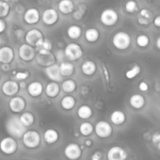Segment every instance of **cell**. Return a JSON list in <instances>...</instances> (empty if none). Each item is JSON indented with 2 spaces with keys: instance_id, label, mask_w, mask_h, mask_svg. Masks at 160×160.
<instances>
[{
  "instance_id": "f546056e",
  "label": "cell",
  "mask_w": 160,
  "mask_h": 160,
  "mask_svg": "<svg viewBox=\"0 0 160 160\" xmlns=\"http://www.w3.org/2000/svg\"><path fill=\"white\" fill-rule=\"evenodd\" d=\"M84 38H85V39L88 42L93 43V42H95L96 41H98V39L99 38V32L95 28H88V29L86 30Z\"/></svg>"
},
{
  "instance_id": "603a6c76",
  "label": "cell",
  "mask_w": 160,
  "mask_h": 160,
  "mask_svg": "<svg viewBox=\"0 0 160 160\" xmlns=\"http://www.w3.org/2000/svg\"><path fill=\"white\" fill-rule=\"evenodd\" d=\"M60 92V87H59V84L57 82H52L48 83L45 87V93H46L47 96L50 97V98H55L57 96Z\"/></svg>"
},
{
  "instance_id": "4fadbf2b",
  "label": "cell",
  "mask_w": 160,
  "mask_h": 160,
  "mask_svg": "<svg viewBox=\"0 0 160 160\" xmlns=\"http://www.w3.org/2000/svg\"><path fill=\"white\" fill-rule=\"evenodd\" d=\"M42 19L45 25L52 26L57 22L58 19H59V14L56 9L49 8V9H47L44 11L43 13H42Z\"/></svg>"
},
{
  "instance_id": "74e56055",
  "label": "cell",
  "mask_w": 160,
  "mask_h": 160,
  "mask_svg": "<svg viewBox=\"0 0 160 160\" xmlns=\"http://www.w3.org/2000/svg\"><path fill=\"white\" fill-rule=\"evenodd\" d=\"M10 7L6 2L0 1V18L5 17L9 14Z\"/></svg>"
},
{
  "instance_id": "8992f818",
  "label": "cell",
  "mask_w": 160,
  "mask_h": 160,
  "mask_svg": "<svg viewBox=\"0 0 160 160\" xmlns=\"http://www.w3.org/2000/svg\"><path fill=\"white\" fill-rule=\"evenodd\" d=\"M119 20V15L117 11L112 9H106L102 12L100 20L102 23L106 26H113Z\"/></svg>"
},
{
  "instance_id": "9c48e42d",
  "label": "cell",
  "mask_w": 160,
  "mask_h": 160,
  "mask_svg": "<svg viewBox=\"0 0 160 160\" xmlns=\"http://www.w3.org/2000/svg\"><path fill=\"white\" fill-rule=\"evenodd\" d=\"M18 54L20 59L24 62H31L35 58L36 51L34 47L28 44H23L19 48Z\"/></svg>"
},
{
  "instance_id": "d6986e66",
  "label": "cell",
  "mask_w": 160,
  "mask_h": 160,
  "mask_svg": "<svg viewBox=\"0 0 160 160\" xmlns=\"http://www.w3.org/2000/svg\"><path fill=\"white\" fill-rule=\"evenodd\" d=\"M43 92V86L38 81H33L28 86V92L31 97L37 98L40 96Z\"/></svg>"
},
{
  "instance_id": "f35d334b",
  "label": "cell",
  "mask_w": 160,
  "mask_h": 160,
  "mask_svg": "<svg viewBox=\"0 0 160 160\" xmlns=\"http://www.w3.org/2000/svg\"><path fill=\"white\" fill-rule=\"evenodd\" d=\"M125 9L128 12H134L138 9V5L134 0H128L125 4Z\"/></svg>"
},
{
  "instance_id": "d590c367",
  "label": "cell",
  "mask_w": 160,
  "mask_h": 160,
  "mask_svg": "<svg viewBox=\"0 0 160 160\" xmlns=\"http://www.w3.org/2000/svg\"><path fill=\"white\" fill-rule=\"evenodd\" d=\"M137 45L141 48H145L149 45V38L146 34H140L137 37L136 39Z\"/></svg>"
},
{
  "instance_id": "1f68e13d",
  "label": "cell",
  "mask_w": 160,
  "mask_h": 160,
  "mask_svg": "<svg viewBox=\"0 0 160 160\" xmlns=\"http://www.w3.org/2000/svg\"><path fill=\"white\" fill-rule=\"evenodd\" d=\"M67 35L71 39H78L81 35V28L78 25H71L67 31Z\"/></svg>"
},
{
  "instance_id": "7dc6e473",
  "label": "cell",
  "mask_w": 160,
  "mask_h": 160,
  "mask_svg": "<svg viewBox=\"0 0 160 160\" xmlns=\"http://www.w3.org/2000/svg\"><path fill=\"white\" fill-rule=\"evenodd\" d=\"M156 45H157V48H160V38H157V42H156Z\"/></svg>"
},
{
  "instance_id": "c3c4849f",
  "label": "cell",
  "mask_w": 160,
  "mask_h": 160,
  "mask_svg": "<svg viewBox=\"0 0 160 160\" xmlns=\"http://www.w3.org/2000/svg\"><path fill=\"white\" fill-rule=\"evenodd\" d=\"M24 86H25L24 81H21V82H20V84H19V87L20 88H24Z\"/></svg>"
},
{
  "instance_id": "6da1fadb",
  "label": "cell",
  "mask_w": 160,
  "mask_h": 160,
  "mask_svg": "<svg viewBox=\"0 0 160 160\" xmlns=\"http://www.w3.org/2000/svg\"><path fill=\"white\" fill-rule=\"evenodd\" d=\"M6 128L12 138H21L26 131V128L20 123L19 117H12L8 119L6 123Z\"/></svg>"
},
{
  "instance_id": "4316f807",
  "label": "cell",
  "mask_w": 160,
  "mask_h": 160,
  "mask_svg": "<svg viewBox=\"0 0 160 160\" xmlns=\"http://www.w3.org/2000/svg\"><path fill=\"white\" fill-rule=\"evenodd\" d=\"M110 120L113 124L121 125L126 120V115L120 110H115L111 113Z\"/></svg>"
},
{
  "instance_id": "7c38bea8",
  "label": "cell",
  "mask_w": 160,
  "mask_h": 160,
  "mask_svg": "<svg viewBox=\"0 0 160 160\" xmlns=\"http://www.w3.org/2000/svg\"><path fill=\"white\" fill-rule=\"evenodd\" d=\"M127 158V152L120 146L112 147L107 152L108 160H126Z\"/></svg>"
},
{
  "instance_id": "d6a6232c",
  "label": "cell",
  "mask_w": 160,
  "mask_h": 160,
  "mask_svg": "<svg viewBox=\"0 0 160 160\" xmlns=\"http://www.w3.org/2000/svg\"><path fill=\"white\" fill-rule=\"evenodd\" d=\"M94 131V128L92 124L89 122H84L80 125L79 131L83 136L87 137V136L91 135Z\"/></svg>"
},
{
  "instance_id": "44dd1931",
  "label": "cell",
  "mask_w": 160,
  "mask_h": 160,
  "mask_svg": "<svg viewBox=\"0 0 160 160\" xmlns=\"http://www.w3.org/2000/svg\"><path fill=\"white\" fill-rule=\"evenodd\" d=\"M59 133L55 129H48L44 133V140L48 145L55 144L59 140Z\"/></svg>"
},
{
  "instance_id": "f6af8a7d",
  "label": "cell",
  "mask_w": 160,
  "mask_h": 160,
  "mask_svg": "<svg viewBox=\"0 0 160 160\" xmlns=\"http://www.w3.org/2000/svg\"><path fill=\"white\" fill-rule=\"evenodd\" d=\"M154 24L156 25L157 28H159V27H160V17H159V16H157V17L155 18Z\"/></svg>"
},
{
  "instance_id": "83f0119b",
  "label": "cell",
  "mask_w": 160,
  "mask_h": 160,
  "mask_svg": "<svg viewBox=\"0 0 160 160\" xmlns=\"http://www.w3.org/2000/svg\"><path fill=\"white\" fill-rule=\"evenodd\" d=\"M19 120L25 128L31 126L34 123V117L31 112H23L19 117Z\"/></svg>"
},
{
  "instance_id": "ab89813d",
  "label": "cell",
  "mask_w": 160,
  "mask_h": 160,
  "mask_svg": "<svg viewBox=\"0 0 160 160\" xmlns=\"http://www.w3.org/2000/svg\"><path fill=\"white\" fill-rule=\"evenodd\" d=\"M29 73L26 71H20V72H17L15 75V78L17 80H19L20 81H23L24 80H26L27 78L29 77Z\"/></svg>"
},
{
  "instance_id": "484cf974",
  "label": "cell",
  "mask_w": 160,
  "mask_h": 160,
  "mask_svg": "<svg viewBox=\"0 0 160 160\" xmlns=\"http://www.w3.org/2000/svg\"><path fill=\"white\" fill-rule=\"evenodd\" d=\"M59 72L62 77L71 76L74 72V66L69 62H63L59 66Z\"/></svg>"
},
{
  "instance_id": "4dcf8cb0",
  "label": "cell",
  "mask_w": 160,
  "mask_h": 160,
  "mask_svg": "<svg viewBox=\"0 0 160 160\" xmlns=\"http://www.w3.org/2000/svg\"><path fill=\"white\" fill-rule=\"evenodd\" d=\"M78 115L80 118L83 119V120H87V119L90 118L92 115V108L87 105H83L78 109Z\"/></svg>"
},
{
  "instance_id": "2e32d148",
  "label": "cell",
  "mask_w": 160,
  "mask_h": 160,
  "mask_svg": "<svg viewBox=\"0 0 160 160\" xmlns=\"http://www.w3.org/2000/svg\"><path fill=\"white\" fill-rule=\"evenodd\" d=\"M14 59V52L11 47L3 46L0 48V62L9 64Z\"/></svg>"
},
{
  "instance_id": "5bb4252c",
  "label": "cell",
  "mask_w": 160,
  "mask_h": 160,
  "mask_svg": "<svg viewBox=\"0 0 160 160\" xmlns=\"http://www.w3.org/2000/svg\"><path fill=\"white\" fill-rule=\"evenodd\" d=\"M9 106L10 110L14 113L21 112L26 106V102L22 97L14 96L10 99L9 102Z\"/></svg>"
},
{
  "instance_id": "f1b7e54d",
  "label": "cell",
  "mask_w": 160,
  "mask_h": 160,
  "mask_svg": "<svg viewBox=\"0 0 160 160\" xmlns=\"http://www.w3.org/2000/svg\"><path fill=\"white\" fill-rule=\"evenodd\" d=\"M60 104L62 109H66V110H70L75 106L76 100L71 95H66L62 98Z\"/></svg>"
},
{
  "instance_id": "3957f363",
  "label": "cell",
  "mask_w": 160,
  "mask_h": 160,
  "mask_svg": "<svg viewBox=\"0 0 160 160\" xmlns=\"http://www.w3.org/2000/svg\"><path fill=\"white\" fill-rule=\"evenodd\" d=\"M23 143L27 148H35L40 145L41 137L38 132L34 130L25 131L24 134L22 136Z\"/></svg>"
},
{
  "instance_id": "b9f144b4",
  "label": "cell",
  "mask_w": 160,
  "mask_h": 160,
  "mask_svg": "<svg viewBox=\"0 0 160 160\" xmlns=\"http://www.w3.org/2000/svg\"><path fill=\"white\" fill-rule=\"evenodd\" d=\"M160 141V134L159 133H156L152 136V142L154 144H159Z\"/></svg>"
},
{
  "instance_id": "e0dca14e",
  "label": "cell",
  "mask_w": 160,
  "mask_h": 160,
  "mask_svg": "<svg viewBox=\"0 0 160 160\" xmlns=\"http://www.w3.org/2000/svg\"><path fill=\"white\" fill-rule=\"evenodd\" d=\"M45 71L47 77H48L51 81H54V82H59V81H62V77L61 76L60 74L59 65H58V64L55 63L49 66V67H45Z\"/></svg>"
},
{
  "instance_id": "9a60e30c",
  "label": "cell",
  "mask_w": 160,
  "mask_h": 160,
  "mask_svg": "<svg viewBox=\"0 0 160 160\" xmlns=\"http://www.w3.org/2000/svg\"><path fill=\"white\" fill-rule=\"evenodd\" d=\"M19 89H20L19 84L14 81H6L2 86V91L3 94L7 96H14L19 92Z\"/></svg>"
},
{
  "instance_id": "bcb514c9",
  "label": "cell",
  "mask_w": 160,
  "mask_h": 160,
  "mask_svg": "<svg viewBox=\"0 0 160 160\" xmlns=\"http://www.w3.org/2000/svg\"><path fill=\"white\" fill-rule=\"evenodd\" d=\"M85 145L87 147H90L92 145V140H89V139H88V140L85 141Z\"/></svg>"
},
{
  "instance_id": "ee69618b",
  "label": "cell",
  "mask_w": 160,
  "mask_h": 160,
  "mask_svg": "<svg viewBox=\"0 0 160 160\" xmlns=\"http://www.w3.org/2000/svg\"><path fill=\"white\" fill-rule=\"evenodd\" d=\"M6 27V22H5L3 20H2V19H0V34L2 33L3 31H5Z\"/></svg>"
},
{
  "instance_id": "836d02e7",
  "label": "cell",
  "mask_w": 160,
  "mask_h": 160,
  "mask_svg": "<svg viewBox=\"0 0 160 160\" xmlns=\"http://www.w3.org/2000/svg\"><path fill=\"white\" fill-rule=\"evenodd\" d=\"M77 88V84L73 80L68 79L63 81L62 84V89L66 93H72Z\"/></svg>"
},
{
  "instance_id": "cb8c5ba5",
  "label": "cell",
  "mask_w": 160,
  "mask_h": 160,
  "mask_svg": "<svg viewBox=\"0 0 160 160\" xmlns=\"http://www.w3.org/2000/svg\"><path fill=\"white\" fill-rule=\"evenodd\" d=\"M145 100L143 95L134 94L130 98V104L134 109H140L145 106Z\"/></svg>"
},
{
  "instance_id": "8fae6325",
  "label": "cell",
  "mask_w": 160,
  "mask_h": 160,
  "mask_svg": "<svg viewBox=\"0 0 160 160\" xmlns=\"http://www.w3.org/2000/svg\"><path fill=\"white\" fill-rule=\"evenodd\" d=\"M95 134L101 138H107L112 134V128L108 122L101 120L95 127Z\"/></svg>"
},
{
  "instance_id": "ac0fdd59",
  "label": "cell",
  "mask_w": 160,
  "mask_h": 160,
  "mask_svg": "<svg viewBox=\"0 0 160 160\" xmlns=\"http://www.w3.org/2000/svg\"><path fill=\"white\" fill-rule=\"evenodd\" d=\"M40 13L35 8H31L25 12L23 15V20L28 24H35L39 21Z\"/></svg>"
},
{
  "instance_id": "277c9868",
  "label": "cell",
  "mask_w": 160,
  "mask_h": 160,
  "mask_svg": "<svg viewBox=\"0 0 160 160\" xmlns=\"http://www.w3.org/2000/svg\"><path fill=\"white\" fill-rule=\"evenodd\" d=\"M34 59H36V62L41 67H48L56 63V58L51 51H38V54H36Z\"/></svg>"
},
{
  "instance_id": "60d3db41",
  "label": "cell",
  "mask_w": 160,
  "mask_h": 160,
  "mask_svg": "<svg viewBox=\"0 0 160 160\" xmlns=\"http://www.w3.org/2000/svg\"><path fill=\"white\" fill-rule=\"evenodd\" d=\"M139 89L142 92H147L148 89V85L146 82L145 81H142V82L139 84Z\"/></svg>"
},
{
  "instance_id": "8d00e7d4",
  "label": "cell",
  "mask_w": 160,
  "mask_h": 160,
  "mask_svg": "<svg viewBox=\"0 0 160 160\" xmlns=\"http://www.w3.org/2000/svg\"><path fill=\"white\" fill-rule=\"evenodd\" d=\"M35 48V51H41V50H43V51H51L52 48V44L50 40L44 38L42 43L38 46L36 47Z\"/></svg>"
},
{
  "instance_id": "52a82bcc",
  "label": "cell",
  "mask_w": 160,
  "mask_h": 160,
  "mask_svg": "<svg viewBox=\"0 0 160 160\" xmlns=\"http://www.w3.org/2000/svg\"><path fill=\"white\" fill-rule=\"evenodd\" d=\"M64 53L67 59L71 61H75L81 59L83 55V50L81 45L78 44L70 43L66 46Z\"/></svg>"
},
{
  "instance_id": "ba28073f",
  "label": "cell",
  "mask_w": 160,
  "mask_h": 160,
  "mask_svg": "<svg viewBox=\"0 0 160 160\" xmlns=\"http://www.w3.org/2000/svg\"><path fill=\"white\" fill-rule=\"evenodd\" d=\"M0 150L4 154L12 155L17 150V142L12 137L4 138L0 142Z\"/></svg>"
},
{
  "instance_id": "30bf717a",
  "label": "cell",
  "mask_w": 160,
  "mask_h": 160,
  "mask_svg": "<svg viewBox=\"0 0 160 160\" xmlns=\"http://www.w3.org/2000/svg\"><path fill=\"white\" fill-rule=\"evenodd\" d=\"M82 149L79 145L76 143H70L66 146L64 155L69 160H78L81 158Z\"/></svg>"
},
{
  "instance_id": "7a4b0ae2",
  "label": "cell",
  "mask_w": 160,
  "mask_h": 160,
  "mask_svg": "<svg viewBox=\"0 0 160 160\" xmlns=\"http://www.w3.org/2000/svg\"><path fill=\"white\" fill-rule=\"evenodd\" d=\"M112 44L117 49L125 50L131 44V38L129 34L124 31H119L112 38Z\"/></svg>"
},
{
  "instance_id": "7402d4cb",
  "label": "cell",
  "mask_w": 160,
  "mask_h": 160,
  "mask_svg": "<svg viewBox=\"0 0 160 160\" xmlns=\"http://www.w3.org/2000/svg\"><path fill=\"white\" fill-rule=\"evenodd\" d=\"M96 64L92 60H87L81 65V70L86 76H92L96 72Z\"/></svg>"
},
{
  "instance_id": "7bdbcfd3",
  "label": "cell",
  "mask_w": 160,
  "mask_h": 160,
  "mask_svg": "<svg viewBox=\"0 0 160 160\" xmlns=\"http://www.w3.org/2000/svg\"><path fill=\"white\" fill-rule=\"evenodd\" d=\"M102 154L99 152H96L95 153H94L92 156V160H101Z\"/></svg>"
},
{
  "instance_id": "d4e9b609",
  "label": "cell",
  "mask_w": 160,
  "mask_h": 160,
  "mask_svg": "<svg viewBox=\"0 0 160 160\" xmlns=\"http://www.w3.org/2000/svg\"><path fill=\"white\" fill-rule=\"evenodd\" d=\"M152 18V14L151 11L148 10V9H143L139 12L138 20L140 24L148 25L151 22Z\"/></svg>"
},
{
  "instance_id": "ffe728a7",
  "label": "cell",
  "mask_w": 160,
  "mask_h": 160,
  "mask_svg": "<svg viewBox=\"0 0 160 160\" xmlns=\"http://www.w3.org/2000/svg\"><path fill=\"white\" fill-rule=\"evenodd\" d=\"M58 9L62 13L70 14L74 9V4L71 0H60L58 3Z\"/></svg>"
},
{
  "instance_id": "5b68a950",
  "label": "cell",
  "mask_w": 160,
  "mask_h": 160,
  "mask_svg": "<svg viewBox=\"0 0 160 160\" xmlns=\"http://www.w3.org/2000/svg\"><path fill=\"white\" fill-rule=\"evenodd\" d=\"M44 40L43 34L38 29H31L25 35V41L28 45L32 47H38Z\"/></svg>"
},
{
  "instance_id": "e575fe53",
  "label": "cell",
  "mask_w": 160,
  "mask_h": 160,
  "mask_svg": "<svg viewBox=\"0 0 160 160\" xmlns=\"http://www.w3.org/2000/svg\"><path fill=\"white\" fill-rule=\"evenodd\" d=\"M141 73V68L138 65H135L132 67L131 69L128 70V71L125 73V76L128 79L131 80L135 78L136 77H138L139 75V73Z\"/></svg>"
}]
</instances>
